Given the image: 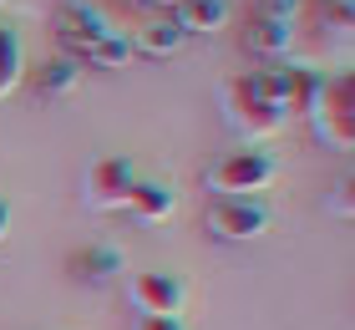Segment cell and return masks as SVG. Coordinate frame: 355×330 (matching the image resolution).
I'll return each mask as SVG.
<instances>
[{"mask_svg": "<svg viewBox=\"0 0 355 330\" xmlns=\"http://www.w3.org/2000/svg\"><path fill=\"white\" fill-rule=\"evenodd\" d=\"M274 178V158L259 147H239V153H223L218 163H208L203 183L214 198H259V188H269Z\"/></svg>", "mask_w": 355, "mask_h": 330, "instance_id": "2", "label": "cell"}, {"mask_svg": "<svg viewBox=\"0 0 355 330\" xmlns=\"http://www.w3.org/2000/svg\"><path fill=\"white\" fill-rule=\"evenodd\" d=\"M137 183V173H132V163L127 158H102V163H92L87 168V204L92 208H102V213H117L127 208V193H132Z\"/></svg>", "mask_w": 355, "mask_h": 330, "instance_id": "5", "label": "cell"}, {"mask_svg": "<svg viewBox=\"0 0 355 330\" xmlns=\"http://www.w3.org/2000/svg\"><path fill=\"white\" fill-rule=\"evenodd\" d=\"M76 81H82V61L61 56V61H51V66L36 76V87H41V92H71Z\"/></svg>", "mask_w": 355, "mask_h": 330, "instance_id": "14", "label": "cell"}, {"mask_svg": "<svg viewBox=\"0 0 355 330\" xmlns=\"http://www.w3.org/2000/svg\"><path fill=\"white\" fill-rule=\"evenodd\" d=\"M51 26H56V41L67 46V56H71V61H87L96 46L112 36L107 15L96 10V6H82V0H67V6H56Z\"/></svg>", "mask_w": 355, "mask_h": 330, "instance_id": "4", "label": "cell"}, {"mask_svg": "<svg viewBox=\"0 0 355 330\" xmlns=\"http://www.w3.org/2000/svg\"><path fill=\"white\" fill-rule=\"evenodd\" d=\"M71 264H76V274H82V270H87V274H112V270H122V259L112 254V249H87V254H76Z\"/></svg>", "mask_w": 355, "mask_h": 330, "instance_id": "15", "label": "cell"}, {"mask_svg": "<svg viewBox=\"0 0 355 330\" xmlns=\"http://www.w3.org/2000/svg\"><path fill=\"white\" fill-rule=\"evenodd\" d=\"M148 6H163V10H173V6H178V0H148Z\"/></svg>", "mask_w": 355, "mask_h": 330, "instance_id": "19", "label": "cell"}, {"mask_svg": "<svg viewBox=\"0 0 355 330\" xmlns=\"http://www.w3.org/2000/svg\"><path fill=\"white\" fill-rule=\"evenodd\" d=\"M295 10H300V0H259V6H254V15H264V21H284V26H295Z\"/></svg>", "mask_w": 355, "mask_h": 330, "instance_id": "16", "label": "cell"}, {"mask_svg": "<svg viewBox=\"0 0 355 330\" xmlns=\"http://www.w3.org/2000/svg\"><path fill=\"white\" fill-rule=\"evenodd\" d=\"M173 26L183 36H214V31L229 26V0H178Z\"/></svg>", "mask_w": 355, "mask_h": 330, "instance_id": "8", "label": "cell"}, {"mask_svg": "<svg viewBox=\"0 0 355 330\" xmlns=\"http://www.w3.org/2000/svg\"><path fill=\"white\" fill-rule=\"evenodd\" d=\"M26 76V56H21V36L10 26H0V97H10Z\"/></svg>", "mask_w": 355, "mask_h": 330, "instance_id": "11", "label": "cell"}, {"mask_svg": "<svg viewBox=\"0 0 355 330\" xmlns=\"http://www.w3.org/2000/svg\"><path fill=\"white\" fill-rule=\"evenodd\" d=\"M127 295L142 315H163V320H178L183 315V279H173L163 270H137L127 279Z\"/></svg>", "mask_w": 355, "mask_h": 330, "instance_id": "6", "label": "cell"}, {"mask_svg": "<svg viewBox=\"0 0 355 330\" xmlns=\"http://www.w3.org/2000/svg\"><path fill=\"white\" fill-rule=\"evenodd\" d=\"M289 41H295V26L254 15V26H249V46H254L259 56H289Z\"/></svg>", "mask_w": 355, "mask_h": 330, "instance_id": "10", "label": "cell"}, {"mask_svg": "<svg viewBox=\"0 0 355 330\" xmlns=\"http://www.w3.org/2000/svg\"><path fill=\"white\" fill-rule=\"evenodd\" d=\"M223 117H229V127L244 142H264V138H274V132H284V122H289L274 102L254 97L249 76H234L229 87H223Z\"/></svg>", "mask_w": 355, "mask_h": 330, "instance_id": "3", "label": "cell"}, {"mask_svg": "<svg viewBox=\"0 0 355 330\" xmlns=\"http://www.w3.org/2000/svg\"><path fill=\"white\" fill-rule=\"evenodd\" d=\"M178 208V193L168 183H132V193H127V213H137L142 224H157V219H168V213Z\"/></svg>", "mask_w": 355, "mask_h": 330, "instance_id": "9", "label": "cell"}, {"mask_svg": "<svg viewBox=\"0 0 355 330\" xmlns=\"http://www.w3.org/2000/svg\"><path fill=\"white\" fill-rule=\"evenodd\" d=\"M132 330H183V320H163V315H137Z\"/></svg>", "mask_w": 355, "mask_h": 330, "instance_id": "17", "label": "cell"}, {"mask_svg": "<svg viewBox=\"0 0 355 330\" xmlns=\"http://www.w3.org/2000/svg\"><path fill=\"white\" fill-rule=\"evenodd\" d=\"M6 234H10V208L0 204V239H6Z\"/></svg>", "mask_w": 355, "mask_h": 330, "instance_id": "18", "label": "cell"}, {"mask_svg": "<svg viewBox=\"0 0 355 330\" xmlns=\"http://www.w3.org/2000/svg\"><path fill=\"white\" fill-rule=\"evenodd\" d=\"M137 51H132V36H117V31H112V36L96 46V51L87 56V66H102V72H117V66H127Z\"/></svg>", "mask_w": 355, "mask_h": 330, "instance_id": "13", "label": "cell"}, {"mask_svg": "<svg viewBox=\"0 0 355 330\" xmlns=\"http://www.w3.org/2000/svg\"><path fill=\"white\" fill-rule=\"evenodd\" d=\"M208 229H214L218 239H259L269 229V213L259 198H214V208H208Z\"/></svg>", "mask_w": 355, "mask_h": 330, "instance_id": "7", "label": "cell"}, {"mask_svg": "<svg viewBox=\"0 0 355 330\" xmlns=\"http://www.w3.org/2000/svg\"><path fill=\"white\" fill-rule=\"evenodd\" d=\"M178 46H183V31H178L173 21H153V26L137 31L132 51H142V56H173Z\"/></svg>", "mask_w": 355, "mask_h": 330, "instance_id": "12", "label": "cell"}, {"mask_svg": "<svg viewBox=\"0 0 355 330\" xmlns=\"http://www.w3.org/2000/svg\"><path fill=\"white\" fill-rule=\"evenodd\" d=\"M310 127H315V138L330 147V153H350L355 147V81L345 72H335V76H320V87H315V102H310Z\"/></svg>", "mask_w": 355, "mask_h": 330, "instance_id": "1", "label": "cell"}]
</instances>
